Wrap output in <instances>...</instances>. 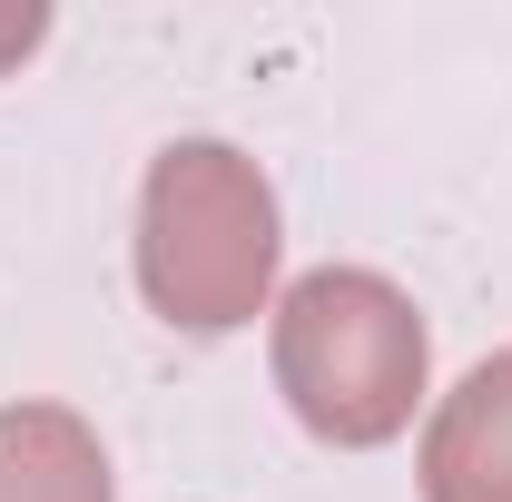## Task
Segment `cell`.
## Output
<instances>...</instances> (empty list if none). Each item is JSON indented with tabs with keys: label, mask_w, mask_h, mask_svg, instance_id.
<instances>
[{
	"label": "cell",
	"mask_w": 512,
	"mask_h": 502,
	"mask_svg": "<svg viewBox=\"0 0 512 502\" xmlns=\"http://www.w3.org/2000/svg\"><path fill=\"white\" fill-rule=\"evenodd\" d=\"M424 502H512V355L473 365L424 443Z\"/></svg>",
	"instance_id": "cell-3"
},
{
	"label": "cell",
	"mask_w": 512,
	"mask_h": 502,
	"mask_svg": "<svg viewBox=\"0 0 512 502\" xmlns=\"http://www.w3.org/2000/svg\"><path fill=\"white\" fill-rule=\"evenodd\" d=\"M276 375L296 394V414L325 443H384L414 414V384H424V325L414 306L384 286V276H306L286 296L276 325Z\"/></svg>",
	"instance_id": "cell-1"
},
{
	"label": "cell",
	"mask_w": 512,
	"mask_h": 502,
	"mask_svg": "<svg viewBox=\"0 0 512 502\" xmlns=\"http://www.w3.org/2000/svg\"><path fill=\"white\" fill-rule=\"evenodd\" d=\"M148 227H188V247H148V296L178 325H237L247 296L266 286V188L227 168V148H168L158 188H148Z\"/></svg>",
	"instance_id": "cell-2"
},
{
	"label": "cell",
	"mask_w": 512,
	"mask_h": 502,
	"mask_svg": "<svg viewBox=\"0 0 512 502\" xmlns=\"http://www.w3.org/2000/svg\"><path fill=\"white\" fill-rule=\"evenodd\" d=\"M0 502H109V463L50 404L0 414Z\"/></svg>",
	"instance_id": "cell-4"
}]
</instances>
